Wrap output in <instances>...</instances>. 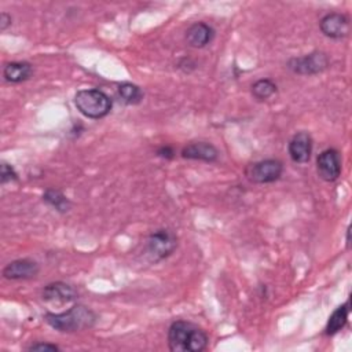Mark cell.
I'll return each mask as SVG.
<instances>
[{
    "label": "cell",
    "instance_id": "6da1fadb",
    "mask_svg": "<svg viewBox=\"0 0 352 352\" xmlns=\"http://www.w3.org/2000/svg\"><path fill=\"white\" fill-rule=\"evenodd\" d=\"M209 337L202 327L188 320H175L168 329V346L172 352H201Z\"/></svg>",
    "mask_w": 352,
    "mask_h": 352
},
{
    "label": "cell",
    "instance_id": "7a4b0ae2",
    "mask_svg": "<svg viewBox=\"0 0 352 352\" xmlns=\"http://www.w3.org/2000/svg\"><path fill=\"white\" fill-rule=\"evenodd\" d=\"M44 320L60 333H76L91 329L96 322V314L81 304H76L63 312H47Z\"/></svg>",
    "mask_w": 352,
    "mask_h": 352
},
{
    "label": "cell",
    "instance_id": "3957f363",
    "mask_svg": "<svg viewBox=\"0 0 352 352\" xmlns=\"http://www.w3.org/2000/svg\"><path fill=\"white\" fill-rule=\"evenodd\" d=\"M74 106L84 117L91 120H100L111 111L113 100L102 89L87 88L76 92Z\"/></svg>",
    "mask_w": 352,
    "mask_h": 352
},
{
    "label": "cell",
    "instance_id": "277c9868",
    "mask_svg": "<svg viewBox=\"0 0 352 352\" xmlns=\"http://www.w3.org/2000/svg\"><path fill=\"white\" fill-rule=\"evenodd\" d=\"M177 248V236L172 230L158 228L153 231L144 243V253L151 263L169 257Z\"/></svg>",
    "mask_w": 352,
    "mask_h": 352
},
{
    "label": "cell",
    "instance_id": "5b68a950",
    "mask_svg": "<svg viewBox=\"0 0 352 352\" xmlns=\"http://www.w3.org/2000/svg\"><path fill=\"white\" fill-rule=\"evenodd\" d=\"M283 173V162L276 158H267L252 162L245 168V176L254 184L276 182Z\"/></svg>",
    "mask_w": 352,
    "mask_h": 352
},
{
    "label": "cell",
    "instance_id": "8992f818",
    "mask_svg": "<svg viewBox=\"0 0 352 352\" xmlns=\"http://www.w3.org/2000/svg\"><path fill=\"white\" fill-rule=\"evenodd\" d=\"M286 66L294 74L315 76L329 67V58L323 51H312L302 56L290 58Z\"/></svg>",
    "mask_w": 352,
    "mask_h": 352
},
{
    "label": "cell",
    "instance_id": "52a82bcc",
    "mask_svg": "<svg viewBox=\"0 0 352 352\" xmlns=\"http://www.w3.org/2000/svg\"><path fill=\"white\" fill-rule=\"evenodd\" d=\"M318 176L324 182H336L341 175V157L336 148L323 150L316 158Z\"/></svg>",
    "mask_w": 352,
    "mask_h": 352
},
{
    "label": "cell",
    "instance_id": "ba28073f",
    "mask_svg": "<svg viewBox=\"0 0 352 352\" xmlns=\"http://www.w3.org/2000/svg\"><path fill=\"white\" fill-rule=\"evenodd\" d=\"M319 29L323 36L340 40L349 33V19L345 14L329 12L319 21Z\"/></svg>",
    "mask_w": 352,
    "mask_h": 352
},
{
    "label": "cell",
    "instance_id": "9c48e42d",
    "mask_svg": "<svg viewBox=\"0 0 352 352\" xmlns=\"http://www.w3.org/2000/svg\"><path fill=\"white\" fill-rule=\"evenodd\" d=\"M314 142L308 132H297L287 144L289 157L296 164H307L311 160Z\"/></svg>",
    "mask_w": 352,
    "mask_h": 352
},
{
    "label": "cell",
    "instance_id": "30bf717a",
    "mask_svg": "<svg viewBox=\"0 0 352 352\" xmlns=\"http://www.w3.org/2000/svg\"><path fill=\"white\" fill-rule=\"evenodd\" d=\"M40 271L37 261L32 258H16L3 268V278L8 280H23L34 278Z\"/></svg>",
    "mask_w": 352,
    "mask_h": 352
},
{
    "label": "cell",
    "instance_id": "8fae6325",
    "mask_svg": "<svg viewBox=\"0 0 352 352\" xmlns=\"http://www.w3.org/2000/svg\"><path fill=\"white\" fill-rule=\"evenodd\" d=\"M41 298L47 302L67 304V302H73L77 300V292L73 286L58 280V282L48 283L43 289Z\"/></svg>",
    "mask_w": 352,
    "mask_h": 352
},
{
    "label": "cell",
    "instance_id": "7c38bea8",
    "mask_svg": "<svg viewBox=\"0 0 352 352\" xmlns=\"http://www.w3.org/2000/svg\"><path fill=\"white\" fill-rule=\"evenodd\" d=\"M180 155L184 160H197V161H204V162H214L219 158V150L209 142H190L186 144Z\"/></svg>",
    "mask_w": 352,
    "mask_h": 352
},
{
    "label": "cell",
    "instance_id": "4fadbf2b",
    "mask_svg": "<svg viewBox=\"0 0 352 352\" xmlns=\"http://www.w3.org/2000/svg\"><path fill=\"white\" fill-rule=\"evenodd\" d=\"M214 29L205 22H194L186 30V41L192 48H204L214 38Z\"/></svg>",
    "mask_w": 352,
    "mask_h": 352
},
{
    "label": "cell",
    "instance_id": "5bb4252c",
    "mask_svg": "<svg viewBox=\"0 0 352 352\" xmlns=\"http://www.w3.org/2000/svg\"><path fill=\"white\" fill-rule=\"evenodd\" d=\"M33 74V65L26 60H14L4 65L3 77L10 84H19L29 80Z\"/></svg>",
    "mask_w": 352,
    "mask_h": 352
},
{
    "label": "cell",
    "instance_id": "9a60e30c",
    "mask_svg": "<svg viewBox=\"0 0 352 352\" xmlns=\"http://www.w3.org/2000/svg\"><path fill=\"white\" fill-rule=\"evenodd\" d=\"M349 316V300H346L342 305L337 307L333 314L329 316V320L324 326V336H334L340 330H342L348 322Z\"/></svg>",
    "mask_w": 352,
    "mask_h": 352
},
{
    "label": "cell",
    "instance_id": "2e32d148",
    "mask_svg": "<svg viewBox=\"0 0 352 352\" xmlns=\"http://www.w3.org/2000/svg\"><path fill=\"white\" fill-rule=\"evenodd\" d=\"M117 94H118L120 99L128 106H136V104L142 103V100L144 98V92L142 91V88L129 81H124V82L118 84Z\"/></svg>",
    "mask_w": 352,
    "mask_h": 352
},
{
    "label": "cell",
    "instance_id": "e0dca14e",
    "mask_svg": "<svg viewBox=\"0 0 352 352\" xmlns=\"http://www.w3.org/2000/svg\"><path fill=\"white\" fill-rule=\"evenodd\" d=\"M43 201H44L48 206H51L52 209H55V210L59 212V213H66V212H69V210H70V206H72L69 198H67L60 190L52 188V187H51V188H47V190L44 191V194H43Z\"/></svg>",
    "mask_w": 352,
    "mask_h": 352
},
{
    "label": "cell",
    "instance_id": "ac0fdd59",
    "mask_svg": "<svg viewBox=\"0 0 352 352\" xmlns=\"http://www.w3.org/2000/svg\"><path fill=\"white\" fill-rule=\"evenodd\" d=\"M276 91H278L276 84L270 78H260L256 82H253L250 87L252 96L258 102L270 99L272 95L276 94Z\"/></svg>",
    "mask_w": 352,
    "mask_h": 352
},
{
    "label": "cell",
    "instance_id": "d6986e66",
    "mask_svg": "<svg viewBox=\"0 0 352 352\" xmlns=\"http://www.w3.org/2000/svg\"><path fill=\"white\" fill-rule=\"evenodd\" d=\"M0 182L1 184L11 183V182H18V173L14 169L12 165L7 162H1V170H0Z\"/></svg>",
    "mask_w": 352,
    "mask_h": 352
},
{
    "label": "cell",
    "instance_id": "ffe728a7",
    "mask_svg": "<svg viewBox=\"0 0 352 352\" xmlns=\"http://www.w3.org/2000/svg\"><path fill=\"white\" fill-rule=\"evenodd\" d=\"M60 348L55 344H51V342H34L32 345L28 346V351H50V352H55V351H59Z\"/></svg>",
    "mask_w": 352,
    "mask_h": 352
},
{
    "label": "cell",
    "instance_id": "44dd1931",
    "mask_svg": "<svg viewBox=\"0 0 352 352\" xmlns=\"http://www.w3.org/2000/svg\"><path fill=\"white\" fill-rule=\"evenodd\" d=\"M155 154L161 158H165V160H172L175 157V150L170 147V146H161L157 148Z\"/></svg>",
    "mask_w": 352,
    "mask_h": 352
},
{
    "label": "cell",
    "instance_id": "7402d4cb",
    "mask_svg": "<svg viewBox=\"0 0 352 352\" xmlns=\"http://www.w3.org/2000/svg\"><path fill=\"white\" fill-rule=\"evenodd\" d=\"M11 23H12V18H11V15L3 11V12L0 14V30H1V32H4L8 26H11Z\"/></svg>",
    "mask_w": 352,
    "mask_h": 352
},
{
    "label": "cell",
    "instance_id": "603a6c76",
    "mask_svg": "<svg viewBox=\"0 0 352 352\" xmlns=\"http://www.w3.org/2000/svg\"><path fill=\"white\" fill-rule=\"evenodd\" d=\"M349 234H351V227L346 228V248L349 249V245H351V241H349Z\"/></svg>",
    "mask_w": 352,
    "mask_h": 352
}]
</instances>
